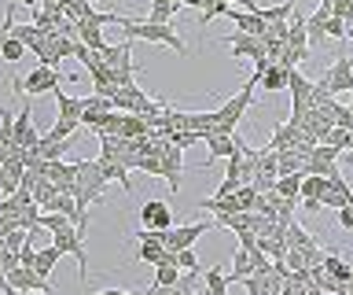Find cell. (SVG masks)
<instances>
[{"label": "cell", "instance_id": "cell-1", "mask_svg": "<svg viewBox=\"0 0 353 295\" xmlns=\"http://www.w3.org/2000/svg\"><path fill=\"white\" fill-rule=\"evenodd\" d=\"M121 30H125L129 41H154V45H170L173 52H188V45L181 41V34H173L170 23H148V19L140 15H125V23H121Z\"/></svg>", "mask_w": 353, "mask_h": 295}, {"label": "cell", "instance_id": "cell-2", "mask_svg": "<svg viewBox=\"0 0 353 295\" xmlns=\"http://www.w3.org/2000/svg\"><path fill=\"white\" fill-rule=\"evenodd\" d=\"M339 93H353V59L350 56H339L331 67L316 78V93H313V104H324L327 96H339Z\"/></svg>", "mask_w": 353, "mask_h": 295}, {"label": "cell", "instance_id": "cell-3", "mask_svg": "<svg viewBox=\"0 0 353 295\" xmlns=\"http://www.w3.org/2000/svg\"><path fill=\"white\" fill-rule=\"evenodd\" d=\"M74 48H77V41L59 30V34H48L41 45H33L30 52H33V59H37V67H55L59 59H70Z\"/></svg>", "mask_w": 353, "mask_h": 295}, {"label": "cell", "instance_id": "cell-4", "mask_svg": "<svg viewBox=\"0 0 353 295\" xmlns=\"http://www.w3.org/2000/svg\"><path fill=\"white\" fill-rule=\"evenodd\" d=\"M22 96H41V93H55L63 85V74L55 67H33L26 78H15L11 82Z\"/></svg>", "mask_w": 353, "mask_h": 295}, {"label": "cell", "instance_id": "cell-5", "mask_svg": "<svg viewBox=\"0 0 353 295\" xmlns=\"http://www.w3.org/2000/svg\"><path fill=\"white\" fill-rule=\"evenodd\" d=\"M210 229H214V218H210V222H192V225H173V229H165V233H162V244L170 251L195 247V240L203 233H210Z\"/></svg>", "mask_w": 353, "mask_h": 295}, {"label": "cell", "instance_id": "cell-6", "mask_svg": "<svg viewBox=\"0 0 353 295\" xmlns=\"http://www.w3.org/2000/svg\"><path fill=\"white\" fill-rule=\"evenodd\" d=\"M181 170H184V148L165 140L162 144V178L170 184V192H181Z\"/></svg>", "mask_w": 353, "mask_h": 295}, {"label": "cell", "instance_id": "cell-7", "mask_svg": "<svg viewBox=\"0 0 353 295\" xmlns=\"http://www.w3.org/2000/svg\"><path fill=\"white\" fill-rule=\"evenodd\" d=\"M140 222H143V229H159V233L173 229V211H170V203L148 200V203L140 207Z\"/></svg>", "mask_w": 353, "mask_h": 295}, {"label": "cell", "instance_id": "cell-8", "mask_svg": "<svg viewBox=\"0 0 353 295\" xmlns=\"http://www.w3.org/2000/svg\"><path fill=\"white\" fill-rule=\"evenodd\" d=\"M225 45L232 48V56H243V59H261L265 56V37H254V34H232L225 37Z\"/></svg>", "mask_w": 353, "mask_h": 295}, {"label": "cell", "instance_id": "cell-9", "mask_svg": "<svg viewBox=\"0 0 353 295\" xmlns=\"http://www.w3.org/2000/svg\"><path fill=\"white\" fill-rule=\"evenodd\" d=\"M37 140H41V133L33 129V107L22 104V111L15 115V144L33 151V148H37Z\"/></svg>", "mask_w": 353, "mask_h": 295}, {"label": "cell", "instance_id": "cell-10", "mask_svg": "<svg viewBox=\"0 0 353 295\" xmlns=\"http://www.w3.org/2000/svg\"><path fill=\"white\" fill-rule=\"evenodd\" d=\"M203 144H206V151H210V162H214V159H228V155H236V151H239L236 133H210Z\"/></svg>", "mask_w": 353, "mask_h": 295}, {"label": "cell", "instance_id": "cell-11", "mask_svg": "<svg viewBox=\"0 0 353 295\" xmlns=\"http://www.w3.org/2000/svg\"><path fill=\"white\" fill-rule=\"evenodd\" d=\"M228 0H195V12H199V30L210 26V19H221L228 15Z\"/></svg>", "mask_w": 353, "mask_h": 295}, {"label": "cell", "instance_id": "cell-12", "mask_svg": "<svg viewBox=\"0 0 353 295\" xmlns=\"http://www.w3.org/2000/svg\"><path fill=\"white\" fill-rule=\"evenodd\" d=\"M287 78H291V67H283V63H272V67L261 74V89L280 93V89H287Z\"/></svg>", "mask_w": 353, "mask_h": 295}, {"label": "cell", "instance_id": "cell-13", "mask_svg": "<svg viewBox=\"0 0 353 295\" xmlns=\"http://www.w3.org/2000/svg\"><path fill=\"white\" fill-rule=\"evenodd\" d=\"M324 273H327V277H335V280H342V284H353V266H350V262H342L335 251H327V255H324Z\"/></svg>", "mask_w": 353, "mask_h": 295}, {"label": "cell", "instance_id": "cell-14", "mask_svg": "<svg viewBox=\"0 0 353 295\" xmlns=\"http://www.w3.org/2000/svg\"><path fill=\"white\" fill-rule=\"evenodd\" d=\"M55 104H59L63 118H81L85 115V96H70V93L55 89Z\"/></svg>", "mask_w": 353, "mask_h": 295}, {"label": "cell", "instance_id": "cell-15", "mask_svg": "<svg viewBox=\"0 0 353 295\" xmlns=\"http://www.w3.org/2000/svg\"><path fill=\"white\" fill-rule=\"evenodd\" d=\"M181 12V4L176 0H151V8H148V23H170V19Z\"/></svg>", "mask_w": 353, "mask_h": 295}, {"label": "cell", "instance_id": "cell-16", "mask_svg": "<svg viewBox=\"0 0 353 295\" xmlns=\"http://www.w3.org/2000/svg\"><path fill=\"white\" fill-rule=\"evenodd\" d=\"M30 192H33V203H37L41 211H44V207H48V203L55 200V196H59V184H55L52 178H37Z\"/></svg>", "mask_w": 353, "mask_h": 295}, {"label": "cell", "instance_id": "cell-17", "mask_svg": "<svg viewBox=\"0 0 353 295\" xmlns=\"http://www.w3.org/2000/svg\"><path fill=\"white\" fill-rule=\"evenodd\" d=\"M203 284H206V295H228V273L221 269V266H210L206 269V277H203Z\"/></svg>", "mask_w": 353, "mask_h": 295}, {"label": "cell", "instance_id": "cell-18", "mask_svg": "<svg viewBox=\"0 0 353 295\" xmlns=\"http://www.w3.org/2000/svg\"><path fill=\"white\" fill-rule=\"evenodd\" d=\"M63 151H66V140L41 137V140H37V148H33V155L44 159V162H55V159H63Z\"/></svg>", "mask_w": 353, "mask_h": 295}, {"label": "cell", "instance_id": "cell-19", "mask_svg": "<svg viewBox=\"0 0 353 295\" xmlns=\"http://www.w3.org/2000/svg\"><path fill=\"white\" fill-rule=\"evenodd\" d=\"M59 262H63V251L55 247V244H48V247H41V251H37V266H33V269H37L41 277H48V273L59 266Z\"/></svg>", "mask_w": 353, "mask_h": 295}, {"label": "cell", "instance_id": "cell-20", "mask_svg": "<svg viewBox=\"0 0 353 295\" xmlns=\"http://www.w3.org/2000/svg\"><path fill=\"white\" fill-rule=\"evenodd\" d=\"M320 107H324V111L331 115V122H335L339 129H353V111H350L346 104H335V100H331V96H327V100L320 104Z\"/></svg>", "mask_w": 353, "mask_h": 295}, {"label": "cell", "instance_id": "cell-21", "mask_svg": "<svg viewBox=\"0 0 353 295\" xmlns=\"http://www.w3.org/2000/svg\"><path fill=\"white\" fill-rule=\"evenodd\" d=\"M276 192L287 196V200H302V173H280Z\"/></svg>", "mask_w": 353, "mask_h": 295}, {"label": "cell", "instance_id": "cell-22", "mask_svg": "<svg viewBox=\"0 0 353 295\" xmlns=\"http://www.w3.org/2000/svg\"><path fill=\"white\" fill-rule=\"evenodd\" d=\"M77 126H81V118H55V126L48 129V133H44V137H52V140H70L74 133H77Z\"/></svg>", "mask_w": 353, "mask_h": 295}, {"label": "cell", "instance_id": "cell-23", "mask_svg": "<svg viewBox=\"0 0 353 295\" xmlns=\"http://www.w3.org/2000/svg\"><path fill=\"white\" fill-rule=\"evenodd\" d=\"M287 244L298 247V251H313V247H316V240L309 236V233H305V229L298 225V222H291V225H287Z\"/></svg>", "mask_w": 353, "mask_h": 295}, {"label": "cell", "instance_id": "cell-24", "mask_svg": "<svg viewBox=\"0 0 353 295\" xmlns=\"http://www.w3.org/2000/svg\"><path fill=\"white\" fill-rule=\"evenodd\" d=\"M320 203H324L327 211H342V207L353 203V192H339V189H331V184H327V189L320 192Z\"/></svg>", "mask_w": 353, "mask_h": 295}, {"label": "cell", "instance_id": "cell-25", "mask_svg": "<svg viewBox=\"0 0 353 295\" xmlns=\"http://www.w3.org/2000/svg\"><path fill=\"white\" fill-rule=\"evenodd\" d=\"M181 280V266H176V262H159V266H154V280L151 284H176Z\"/></svg>", "mask_w": 353, "mask_h": 295}, {"label": "cell", "instance_id": "cell-26", "mask_svg": "<svg viewBox=\"0 0 353 295\" xmlns=\"http://www.w3.org/2000/svg\"><path fill=\"white\" fill-rule=\"evenodd\" d=\"M26 45H22L19 37H8L4 45H0V59H8V63H19V59H26Z\"/></svg>", "mask_w": 353, "mask_h": 295}, {"label": "cell", "instance_id": "cell-27", "mask_svg": "<svg viewBox=\"0 0 353 295\" xmlns=\"http://www.w3.org/2000/svg\"><path fill=\"white\" fill-rule=\"evenodd\" d=\"M339 155H342V148H335V144H316L313 148V159H320V162H339Z\"/></svg>", "mask_w": 353, "mask_h": 295}, {"label": "cell", "instance_id": "cell-28", "mask_svg": "<svg viewBox=\"0 0 353 295\" xmlns=\"http://www.w3.org/2000/svg\"><path fill=\"white\" fill-rule=\"evenodd\" d=\"M176 266H181L184 273H199V258H195V251H192V247L176 251Z\"/></svg>", "mask_w": 353, "mask_h": 295}, {"label": "cell", "instance_id": "cell-29", "mask_svg": "<svg viewBox=\"0 0 353 295\" xmlns=\"http://www.w3.org/2000/svg\"><path fill=\"white\" fill-rule=\"evenodd\" d=\"M324 34H327L331 41H342V37H346V19L331 15V19H327V26H324Z\"/></svg>", "mask_w": 353, "mask_h": 295}, {"label": "cell", "instance_id": "cell-30", "mask_svg": "<svg viewBox=\"0 0 353 295\" xmlns=\"http://www.w3.org/2000/svg\"><path fill=\"white\" fill-rule=\"evenodd\" d=\"M37 251H41V247H37V244H33V240H30V244L19 251V262H22V266H30V269H33V266H37Z\"/></svg>", "mask_w": 353, "mask_h": 295}, {"label": "cell", "instance_id": "cell-31", "mask_svg": "<svg viewBox=\"0 0 353 295\" xmlns=\"http://www.w3.org/2000/svg\"><path fill=\"white\" fill-rule=\"evenodd\" d=\"M339 225H342V229H353V203L339 211Z\"/></svg>", "mask_w": 353, "mask_h": 295}, {"label": "cell", "instance_id": "cell-32", "mask_svg": "<svg viewBox=\"0 0 353 295\" xmlns=\"http://www.w3.org/2000/svg\"><path fill=\"white\" fill-rule=\"evenodd\" d=\"M92 295H148V288H132V292H121V288H103V292H92Z\"/></svg>", "mask_w": 353, "mask_h": 295}, {"label": "cell", "instance_id": "cell-33", "mask_svg": "<svg viewBox=\"0 0 353 295\" xmlns=\"http://www.w3.org/2000/svg\"><path fill=\"white\" fill-rule=\"evenodd\" d=\"M232 8H247V12H261V0H228Z\"/></svg>", "mask_w": 353, "mask_h": 295}, {"label": "cell", "instance_id": "cell-34", "mask_svg": "<svg viewBox=\"0 0 353 295\" xmlns=\"http://www.w3.org/2000/svg\"><path fill=\"white\" fill-rule=\"evenodd\" d=\"M19 4H26L30 12H33V8H41V0H19Z\"/></svg>", "mask_w": 353, "mask_h": 295}, {"label": "cell", "instance_id": "cell-35", "mask_svg": "<svg viewBox=\"0 0 353 295\" xmlns=\"http://www.w3.org/2000/svg\"><path fill=\"white\" fill-rule=\"evenodd\" d=\"M346 41H353V19H350V23H346Z\"/></svg>", "mask_w": 353, "mask_h": 295}, {"label": "cell", "instance_id": "cell-36", "mask_svg": "<svg viewBox=\"0 0 353 295\" xmlns=\"http://www.w3.org/2000/svg\"><path fill=\"white\" fill-rule=\"evenodd\" d=\"M176 4H181V8H195V0H176Z\"/></svg>", "mask_w": 353, "mask_h": 295}, {"label": "cell", "instance_id": "cell-37", "mask_svg": "<svg viewBox=\"0 0 353 295\" xmlns=\"http://www.w3.org/2000/svg\"><path fill=\"white\" fill-rule=\"evenodd\" d=\"M19 295H55V292H19Z\"/></svg>", "mask_w": 353, "mask_h": 295}, {"label": "cell", "instance_id": "cell-38", "mask_svg": "<svg viewBox=\"0 0 353 295\" xmlns=\"http://www.w3.org/2000/svg\"><path fill=\"white\" fill-rule=\"evenodd\" d=\"M346 107H350V111H353V93H350V104H346Z\"/></svg>", "mask_w": 353, "mask_h": 295}, {"label": "cell", "instance_id": "cell-39", "mask_svg": "<svg viewBox=\"0 0 353 295\" xmlns=\"http://www.w3.org/2000/svg\"><path fill=\"white\" fill-rule=\"evenodd\" d=\"M309 295H324V292H320V288H313V292H309Z\"/></svg>", "mask_w": 353, "mask_h": 295}, {"label": "cell", "instance_id": "cell-40", "mask_svg": "<svg viewBox=\"0 0 353 295\" xmlns=\"http://www.w3.org/2000/svg\"><path fill=\"white\" fill-rule=\"evenodd\" d=\"M85 4H92V8H96V4H99V0H85Z\"/></svg>", "mask_w": 353, "mask_h": 295}, {"label": "cell", "instance_id": "cell-41", "mask_svg": "<svg viewBox=\"0 0 353 295\" xmlns=\"http://www.w3.org/2000/svg\"><path fill=\"white\" fill-rule=\"evenodd\" d=\"M350 288H353V284H350Z\"/></svg>", "mask_w": 353, "mask_h": 295}]
</instances>
